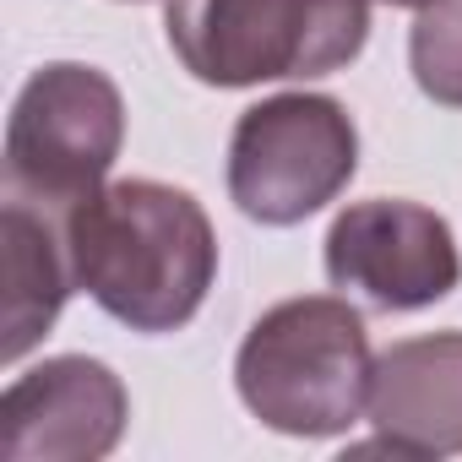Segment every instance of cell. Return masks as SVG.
Wrapping results in <instances>:
<instances>
[{
    "instance_id": "cell-1",
    "label": "cell",
    "mask_w": 462,
    "mask_h": 462,
    "mask_svg": "<svg viewBox=\"0 0 462 462\" xmlns=\"http://www.w3.org/2000/svg\"><path fill=\"white\" fill-rule=\"evenodd\" d=\"M60 235L77 289L131 332H180L217 278L212 217L163 180L98 185L66 207Z\"/></svg>"
},
{
    "instance_id": "cell-2",
    "label": "cell",
    "mask_w": 462,
    "mask_h": 462,
    "mask_svg": "<svg viewBox=\"0 0 462 462\" xmlns=\"http://www.w3.org/2000/svg\"><path fill=\"white\" fill-rule=\"evenodd\" d=\"M370 332L337 294H300L256 316L235 354L240 402L278 435L332 440L370 408Z\"/></svg>"
},
{
    "instance_id": "cell-3",
    "label": "cell",
    "mask_w": 462,
    "mask_h": 462,
    "mask_svg": "<svg viewBox=\"0 0 462 462\" xmlns=\"http://www.w3.org/2000/svg\"><path fill=\"white\" fill-rule=\"evenodd\" d=\"M163 33L207 88L310 82L359 60L370 0H169Z\"/></svg>"
},
{
    "instance_id": "cell-4",
    "label": "cell",
    "mask_w": 462,
    "mask_h": 462,
    "mask_svg": "<svg viewBox=\"0 0 462 462\" xmlns=\"http://www.w3.org/2000/svg\"><path fill=\"white\" fill-rule=\"evenodd\" d=\"M359 174L354 115L327 93H278L240 115L228 136V196L251 223L316 217Z\"/></svg>"
},
{
    "instance_id": "cell-5",
    "label": "cell",
    "mask_w": 462,
    "mask_h": 462,
    "mask_svg": "<svg viewBox=\"0 0 462 462\" xmlns=\"http://www.w3.org/2000/svg\"><path fill=\"white\" fill-rule=\"evenodd\" d=\"M125 142V98L115 77L82 60L33 71L6 120V180L23 201L77 207L93 196Z\"/></svg>"
},
{
    "instance_id": "cell-6",
    "label": "cell",
    "mask_w": 462,
    "mask_h": 462,
    "mask_svg": "<svg viewBox=\"0 0 462 462\" xmlns=\"http://www.w3.org/2000/svg\"><path fill=\"white\" fill-rule=\"evenodd\" d=\"M327 278L359 294L370 310H424L462 283V256L451 223L402 196H370L332 217L327 228Z\"/></svg>"
},
{
    "instance_id": "cell-7",
    "label": "cell",
    "mask_w": 462,
    "mask_h": 462,
    "mask_svg": "<svg viewBox=\"0 0 462 462\" xmlns=\"http://www.w3.org/2000/svg\"><path fill=\"white\" fill-rule=\"evenodd\" d=\"M131 419L125 381L88 354H60L23 370L0 397L6 462H98L120 446Z\"/></svg>"
},
{
    "instance_id": "cell-8",
    "label": "cell",
    "mask_w": 462,
    "mask_h": 462,
    "mask_svg": "<svg viewBox=\"0 0 462 462\" xmlns=\"http://www.w3.org/2000/svg\"><path fill=\"white\" fill-rule=\"evenodd\" d=\"M370 424L397 457L462 451V332L402 337L375 354Z\"/></svg>"
},
{
    "instance_id": "cell-9",
    "label": "cell",
    "mask_w": 462,
    "mask_h": 462,
    "mask_svg": "<svg viewBox=\"0 0 462 462\" xmlns=\"http://www.w3.org/2000/svg\"><path fill=\"white\" fill-rule=\"evenodd\" d=\"M0 245H6V337H0V359L17 365L28 348H39L77 289L66 235L55 240V228L44 212H33L23 196L6 201L0 212Z\"/></svg>"
},
{
    "instance_id": "cell-10",
    "label": "cell",
    "mask_w": 462,
    "mask_h": 462,
    "mask_svg": "<svg viewBox=\"0 0 462 462\" xmlns=\"http://www.w3.org/2000/svg\"><path fill=\"white\" fill-rule=\"evenodd\" d=\"M408 66L430 104L462 109V0H435L408 33Z\"/></svg>"
},
{
    "instance_id": "cell-11",
    "label": "cell",
    "mask_w": 462,
    "mask_h": 462,
    "mask_svg": "<svg viewBox=\"0 0 462 462\" xmlns=\"http://www.w3.org/2000/svg\"><path fill=\"white\" fill-rule=\"evenodd\" d=\"M381 6H408V12H424V6H435V0H381Z\"/></svg>"
}]
</instances>
